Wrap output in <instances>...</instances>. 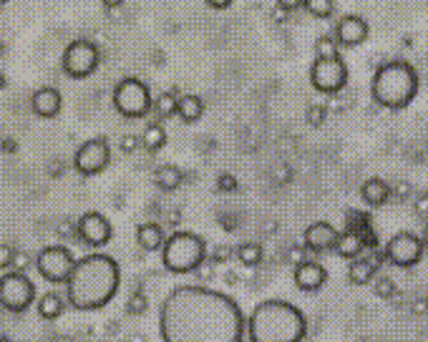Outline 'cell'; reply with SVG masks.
I'll return each mask as SVG.
<instances>
[{"label": "cell", "mask_w": 428, "mask_h": 342, "mask_svg": "<svg viewBox=\"0 0 428 342\" xmlns=\"http://www.w3.org/2000/svg\"><path fill=\"white\" fill-rule=\"evenodd\" d=\"M36 285L23 272H6L0 277V305L8 312H25L36 299Z\"/></svg>", "instance_id": "ba28073f"}, {"label": "cell", "mask_w": 428, "mask_h": 342, "mask_svg": "<svg viewBox=\"0 0 428 342\" xmlns=\"http://www.w3.org/2000/svg\"><path fill=\"white\" fill-rule=\"evenodd\" d=\"M413 310H418V315H426V312H428V302L418 299V302H413Z\"/></svg>", "instance_id": "ee69618b"}, {"label": "cell", "mask_w": 428, "mask_h": 342, "mask_svg": "<svg viewBox=\"0 0 428 342\" xmlns=\"http://www.w3.org/2000/svg\"><path fill=\"white\" fill-rule=\"evenodd\" d=\"M177 104L179 98L174 91H161L159 96L154 98V109H156V114H159L161 118H169L177 114Z\"/></svg>", "instance_id": "484cf974"}, {"label": "cell", "mask_w": 428, "mask_h": 342, "mask_svg": "<svg viewBox=\"0 0 428 342\" xmlns=\"http://www.w3.org/2000/svg\"><path fill=\"white\" fill-rule=\"evenodd\" d=\"M421 242H423V247H426V249H428V226H426V232H423Z\"/></svg>", "instance_id": "bcb514c9"}, {"label": "cell", "mask_w": 428, "mask_h": 342, "mask_svg": "<svg viewBox=\"0 0 428 342\" xmlns=\"http://www.w3.org/2000/svg\"><path fill=\"white\" fill-rule=\"evenodd\" d=\"M101 3H104V6L109 8V11H116V8L121 6L123 0H101Z\"/></svg>", "instance_id": "f6af8a7d"}, {"label": "cell", "mask_w": 428, "mask_h": 342, "mask_svg": "<svg viewBox=\"0 0 428 342\" xmlns=\"http://www.w3.org/2000/svg\"><path fill=\"white\" fill-rule=\"evenodd\" d=\"M305 247H293V249H290V262H295V264H302L305 262Z\"/></svg>", "instance_id": "60d3db41"}, {"label": "cell", "mask_w": 428, "mask_h": 342, "mask_svg": "<svg viewBox=\"0 0 428 342\" xmlns=\"http://www.w3.org/2000/svg\"><path fill=\"white\" fill-rule=\"evenodd\" d=\"M315 53H318V58H333V55H337L335 36H320L315 41Z\"/></svg>", "instance_id": "f1b7e54d"}, {"label": "cell", "mask_w": 428, "mask_h": 342, "mask_svg": "<svg viewBox=\"0 0 428 342\" xmlns=\"http://www.w3.org/2000/svg\"><path fill=\"white\" fill-rule=\"evenodd\" d=\"M0 3H8V0H0Z\"/></svg>", "instance_id": "681fc988"}, {"label": "cell", "mask_w": 428, "mask_h": 342, "mask_svg": "<svg viewBox=\"0 0 428 342\" xmlns=\"http://www.w3.org/2000/svg\"><path fill=\"white\" fill-rule=\"evenodd\" d=\"M277 6H280L282 11L293 13V11H297V8L305 6V0H277Z\"/></svg>", "instance_id": "ab89813d"}, {"label": "cell", "mask_w": 428, "mask_h": 342, "mask_svg": "<svg viewBox=\"0 0 428 342\" xmlns=\"http://www.w3.org/2000/svg\"><path fill=\"white\" fill-rule=\"evenodd\" d=\"M391 186V196H396L398 202H403V199H408L410 194H413V186H410L408 182H393L388 184Z\"/></svg>", "instance_id": "d6a6232c"}, {"label": "cell", "mask_w": 428, "mask_h": 342, "mask_svg": "<svg viewBox=\"0 0 428 342\" xmlns=\"http://www.w3.org/2000/svg\"><path fill=\"white\" fill-rule=\"evenodd\" d=\"M63 297L58 292H46L38 299V315L43 320H58L63 315Z\"/></svg>", "instance_id": "603a6c76"}, {"label": "cell", "mask_w": 428, "mask_h": 342, "mask_svg": "<svg viewBox=\"0 0 428 342\" xmlns=\"http://www.w3.org/2000/svg\"><path fill=\"white\" fill-rule=\"evenodd\" d=\"M237 259L245 267H257V264L262 262V247L255 245V242H245V245L237 247Z\"/></svg>", "instance_id": "4316f807"}, {"label": "cell", "mask_w": 428, "mask_h": 342, "mask_svg": "<svg viewBox=\"0 0 428 342\" xmlns=\"http://www.w3.org/2000/svg\"><path fill=\"white\" fill-rule=\"evenodd\" d=\"M159 332L164 342H242L245 317L232 297L184 285L161 302Z\"/></svg>", "instance_id": "6da1fadb"}, {"label": "cell", "mask_w": 428, "mask_h": 342, "mask_svg": "<svg viewBox=\"0 0 428 342\" xmlns=\"http://www.w3.org/2000/svg\"><path fill=\"white\" fill-rule=\"evenodd\" d=\"M375 272H378V267H375L370 259H363V256H358V259H350V267H348V280L353 282V285H370L375 277Z\"/></svg>", "instance_id": "7402d4cb"}, {"label": "cell", "mask_w": 428, "mask_h": 342, "mask_svg": "<svg viewBox=\"0 0 428 342\" xmlns=\"http://www.w3.org/2000/svg\"><path fill=\"white\" fill-rule=\"evenodd\" d=\"M413 209H416L418 217H428V191L416 194V199H413Z\"/></svg>", "instance_id": "74e56055"}, {"label": "cell", "mask_w": 428, "mask_h": 342, "mask_svg": "<svg viewBox=\"0 0 428 342\" xmlns=\"http://www.w3.org/2000/svg\"><path fill=\"white\" fill-rule=\"evenodd\" d=\"M288 15H290V13H288V11H282L280 6H277L275 11H272V20H277V23H285V20H288Z\"/></svg>", "instance_id": "7bdbcfd3"}, {"label": "cell", "mask_w": 428, "mask_h": 342, "mask_svg": "<svg viewBox=\"0 0 428 342\" xmlns=\"http://www.w3.org/2000/svg\"><path fill=\"white\" fill-rule=\"evenodd\" d=\"M111 161V149L106 139H88L86 144H81L79 151L74 156V166L79 174L83 177H96L109 166Z\"/></svg>", "instance_id": "8fae6325"}, {"label": "cell", "mask_w": 428, "mask_h": 342, "mask_svg": "<svg viewBox=\"0 0 428 342\" xmlns=\"http://www.w3.org/2000/svg\"><path fill=\"white\" fill-rule=\"evenodd\" d=\"M375 294H378V297H383V299L396 297V294H398L396 282L388 280V277H378V280H375Z\"/></svg>", "instance_id": "4dcf8cb0"}, {"label": "cell", "mask_w": 428, "mask_h": 342, "mask_svg": "<svg viewBox=\"0 0 428 342\" xmlns=\"http://www.w3.org/2000/svg\"><path fill=\"white\" fill-rule=\"evenodd\" d=\"M209 8H214V11H225V8L232 6V0H204Z\"/></svg>", "instance_id": "b9f144b4"}, {"label": "cell", "mask_w": 428, "mask_h": 342, "mask_svg": "<svg viewBox=\"0 0 428 342\" xmlns=\"http://www.w3.org/2000/svg\"><path fill=\"white\" fill-rule=\"evenodd\" d=\"M33 264V256L28 254V252H18L15 249V254H13V269L15 272H25V269Z\"/></svg>", "instance_id": "e575fe53"}, {"label": "cell", "mask_w": 428, "mask_h": 342, "mask_svg": "<svg viewBox=\"0 0 428 342\" xmlns=\"http://www.w3.org/2000/svg\"><path fill=\"white\" fill-rule=\"evenodd\" d=\"M423 249L426 247H423L421 237L410 232H401L385 245V259L396 267H413V264L421 262Z\"/></svg>", "instance_id": "7c38bea8"}, {"label": "cell", "mask_w": 428, "mask_h": 342, "mask_svg": "<svg viewBox=\"0 0 428 342\" xmlns=\"http://www.w3.org/2000/svg\"><path fill=\"white\" fill-rule=\"evenodd\" d=\"M239 182L234 179V174H229V171H222L220 177H217V189L222 191V194H232V191H237Z\"/></svg>", "instance_id": "1f68e13d"}, {"label": "cell", "mask_w": 428, "mask_h": 342, "mask_svg": "<svg viewBox=\"0 0 428 342\" xmlns=\"http://www.w3.org/2000/svg\"><path fill=\"white\" fill-rule=\"evenodd\" d=\"M335 252L345 259H358V256L366 252V245H363V237L358 232H340L335 242Z\"/></svg>", "instance_id": "ffe728a7"}, {"label": "cell", "mask_w": 428, "mask_h": 342, "mask_svg": "<svg viewBox=\"0 0 428 342\" xmlns=\"http://www.w3.org/2000/svg\"><path fill=\"white\" fill-rule=\"evenodd\" d=\"M310 83L315 86V91L320 93H340L348 83V66L340 55L333 58H315V63L310 66Z\"/></svg>", "instance_id": "30bf717a"}, {"label": "cell", "mask_w": 428, "mask_h": 342, "mask_svg": "<svg viewBox=\"0 0 428 342\" xmlns=\"http://www.w3.org/2000/svg\"><path fill=\"white\" fill-rule=\"evenodd\" d=\"M204 114V101L199 96H194V93H187V96L179 98L177 104V116L182 118L184 123H194L199 121Z\"/></svg>", "instance_id": "44dd1931"}, {"label": "cell", "mask_w": 428, "mask_h": 342, "mask_svg": "<svg viewBox=\"0 0 428 342\" xmlns=\"http://www.w3.org/2000/svg\"><path fill=\"white\" fill-rule=\"evenodd\" d=\"M3 88H6V74L0 71V91H3Z\"/></svg>", "instance_id": "7dc6e473"}, {"label": "cell", "mask_w": 428, "mask_h": 342, "mask_svg": "<svg viewBox=\"0 0 428 342\" xmlns=\"http://www.w3.org/2000/svg\"><path fill=\"white\" fill-rule=\"evenodd\" d=\"M328 280V272L320 262H310L305 259L302 264L295 267V285H297L302 292H318L320 287Z\"/></svg>", "instance_id": "e0dca14e"}, {"label": "cell", "mask_w": 428, "mask_h": 342, "mask_svg": "<svg viewBox=\"0 0 428 342\" xmlns=\"http://www.w3.org/2000/svg\"><path fill=\"white\" fill-rule=\"evenodd\" d=\"M58 234H61V237H74V234H79V221H74V219L58 221Z\"/></svg>", "instance_id": "8d00e7d4"}, {"label": "cell", "mask_w": 428, "mask_h": 342, "mask_svg": "<svg viewBox=\"0 0 428 342\" xmlns=\"http://www.w3.org/2000/svg\"><path fill=\"white\" fill-rule=\"evenodd\" d=\"M182 171L177 169V166H159L156 169V174H154V184L159 186L161 191H174L182 186Z\"/></svg>", "instance_id": "cb8c5ba5"}, {"label": "cell", "mask_w": 428, "mask_h": 342, "mask_svg": "<svg viewBox=\"0 0 428 342\" xmlns=\"http://www.w3.org/2000/svg\"><path fill=\"white\" fill-rule=\"evenodd\" d=\"M141 146L147 149V151H159V149L166 146V131L159 126V123H152L147 126V131L141 134Z\"/></svg>", "instance_id": "d4e9b609"}, {"label": "cell", "mask_w": 428, "mask_h": 342, "mask_svg": "<svg viewBox=\"0 0 428 342\" xmlns=\"http://www.w3.org/2000/svg\"><path fill=\"white\" fill-rule=\"evenodd\" d=\"M13 254H15V249H13V247L0 245V269L13 267Z\"/></svg>", "instance_id": "f35d334b"}, {"label": "cell", "mask_w": 428, "mask_h": 342, "mask_svg": "<svg viewBox=\"0 0 428 342\" xmlns=\"http://www.w3.org/2000/svg\"><path fill=\"white\" fill-rule=\"evenodd\" d=\"M61 66L66 71V76L81 81L88 78L98 68V48L96 43L86 41V38H79V41H71L63 50Z\"/></svg>", "instance_id": "9c48e42d"}, {"label": "cell", "mask_w": 428, "mask_h": 342, "mask_svg": "<svg viewBox=\"0 0 428 342\" xmlns=\"http://www.w3.org/2000/svg\"><path fill=\"white\" fill-rule=\"evenodd\" d=\"M74 254L68 247L61 245H51V247H43L41 252L36 254V269L38 275L43 277L46 282L51 285H66L71 272H74Z\"/></svg>", "instance_id": "52a82bcc"}, {"label": "cell", "mask_w": 428, "mask_h": 342, "mask_svg": "<svg viewBox=\"0 0 428 342\" xmlns=\"http://www.w3.org/2000/svg\"><path fill=\"white\" fill-rule=\"evenodd\" d=\"M361 196L368 207H383V204L391 199V186H388L383 179L373 177L361 186Z\"/></svg>", "instance_id": "d6986e66"}, {"label": "cell", "mask_w": 428, "mask_h": 342, "mask_svg": "<svg viewBox=\"0 0 428 342\" xmlns=\"http://www.w3.org/2000/svg\"><path fill=\"white\" fill-rule=\"evenodd\" d=\"M325 116H328V109H325V106H310V109H307V123H310V126H323Z\"/></svg>", "instance_id": "836d02e7"}, {"label": "cell", "mask_w": 428, "mask_h": 342, "mask_svg": "<svg viewBox=\"0 0 428 342\" xmlns=\"http://www.w3.org/2000/svg\"><path fill=\"white\" fill-rule=\"evenodd\" d=\"M147 310H149L147 294L141 292V289L131 292V297H128V302H126V312H128V315H144Z\"/></svg>", "instance_id": "f546056e"}, {"label": "cell", "mask_w": 428, "mask_h": 342, "mask_svg": "<svg viewBox=\"0 0 428 342\" xmlns=\"http://www.w3.org/2000/svg\"><path fill=\"white\" fill-rule=\"evenodd\" d=\"M111 221L101 212H86L79 219V237L88 247H106L111 242Z\"/></svg>", "instance_id": "4fadbf2b"}, {"label": "cell", "mask_w": 428, "mask_h": 342, "mask_svg": "<svg viewBox=\"0 0 428 342\" xmlns=\"http://www.w3.org/2000/svg\"><path fill=\"white\" fill-rule=\"evenodd\" d=\"M121 285L119 262L109 254H88L74 264V272L66 282L68 302L74 310L93 312L106 307Z\"/></svg>", "instance_id": "7a4b0ae2"}, {"label": "cell", "mask_w": 428, "mask_h": 342, "mask_svg": "<svg viewBox=\"0 0 428 342\" xmlns=\"http://www.w3.org/2000/svg\"><path fill=\"white\" fill-rule=\"evenodd\" d=\"M207 259L204 239L194 232H174L161 247V264L171 275H189Z\"/></svg>", "instance_id": "5b68a950"}, {"label": "cell", "mask_w": 428, "mask_h": 342, "mask_svg": "<svg viewBox=\"0 0 428 342\" xmlns=\"http://www.w3.org/2000/svg\"><path fill=\"white\" fill-rule=\"evenodd\" d=\"M152 91L139 78H123L114 88V109L126 118H144L152 111Z\"/></svg>", "instance_id": "8992f818"}, {"label": "cell", "mask_w": 428, "mask_h": 342, "mask_svg": "<svg viewBox=\"0 0 428 342\" xmlns=\"http://www.w3.org/2000/svg\"><path fill=\"white\" fill-rule=\"evenodd\" d=\"M61 106H63L61 91H58V88H53V86L38 88V91L31 96L33 114H36V116H41V118H55L58 114H61Z\"/></svg>", "instance_id": "2e32d148"}, {"label": "cell", "mask_w": 428, "mask_h": 342, "mask_svg": "<svg viewBox=\"0 0 428 342\" xmlns=\"http://www.w3.org/2000/svg\"><path fill=\"white\" fill-rule=\"evenodd\" d=\"M337 229L330 224V221H312L310 226L305 229V249L307 252H330L335 249V242H337Z\"/></svg>", "instance_id": "5bb4252c"}, {"label": "cell", "mask_w": 428, "mask_h": 342, "mask_svg": "<svg viewBox=\"0 0 428 342\" xmlns=\"http://www.w3.org/2000/svg\"><path fill=\"white\" fill-rule=\"evenodd\" d=\"M305 11L310 13L312 18H330L335 13V0H305Z\"/></svg>", "instance_id": "83f0119b"}, {"label": "cell", "mask_w": 428, "mask_h": 342, "mask_svg": "<svg viewBox=\"0 0 428 342\" xmlns=\"http://www.w3.org/2000/svg\"><path fill=\"white\" fill-rule=\"evenodd\" d=\"M139 146H141V139H139V136H134V134H123V136H121V151H123V153H134Z\"/></svg>", "instance_id": "d590c367"}, {"label": "cell", "mask_w": 428, "mask_h": 342, "mask_svg": "<svg viewBox=\"0 0 428 342\" xmlns=\"http://www.w3.org/2000/svg\"><path fill=\"white\" fill-rule=\"evenodd\" d=\"M418 86L421 81H418L416 68L406 61H391L375 71L373 81H370V93H373L375 104L383 109L403 111L416 98Z\"/></svg>", "instance_id": "277c9868"}, {"label": "cell", "mask_w": 428, "mask_h": 342, "mask_svg": "<svg viewBox=\"0 0 428 342\" xmlns=\"http://www.w3.org/2000/svg\"><path fill=\"white\" fill-rule=\"evenodd\" d=\"M368 31H370V28H368V23L361 18V15H345V18H340L335 25V41H337V46H348V48H353V46L366 43Z\"/></svg>", "instance_id": "9a60e30c"}, {"label": "cell", "mask_w": 428, "mask_h": 342, "mask_svg": "<svg viewBox=\"0 0 428 342\" xmlns=\"http://www.w3.org/2000/svg\"><path fill=\"white\" fill-rule=\"evenodd\" d=\"M164 242H166L164 229L159 224H154V221H144L136 229V245L144 252H159L164 247Z\"/></svg>", "instance_id": "ac0fdd59"}, {"label": "cell", "mask_w": 428, "mask_h": 342, "mask_svg": "<svg viewBox=\"0 0 428 342\" xmlns=\"http://www.w3.org/2000/svg\"><path fill=\"white\" fill-rule=\"evenodd\" d=\"M307 320L300 307L285 299H267L252 310L247 320L250 342H302Z\"/></svg>", "instance_id": "3957f363"}, {"label": "cell", "mask_w": 428, "mask_h": 342, "mask_svg": "<svg viewBox=\"0 0 428 342\" xmlns=\"http://www.w3.org/2000/svg\"><path fill=\"white\" fill-rule=\"evenodd\" d=\"M0 55H3V43H0Z\"/></svg>", "instance_id": "c3c4849f"}]
</instances>
